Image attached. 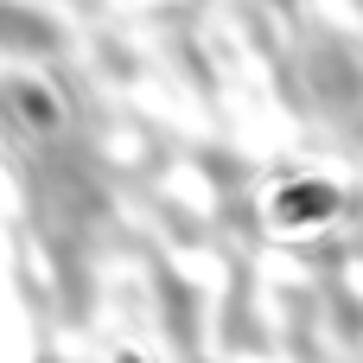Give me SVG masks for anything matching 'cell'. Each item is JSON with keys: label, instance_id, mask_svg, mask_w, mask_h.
<instances>
[{"label": "cell", "instance_id": "1", "mask_svg": "<svg viewBox=\"0 0 363 363\" xmlns=\"http://www.w3.org/2000/svg\"><path fill=\"white\" fill-rule=\"evenodd\" d=\"M6 102H13V115H19V128L38 134V140H57V134L70 128V102H64V89H57L51 77H13V83H6Z\"/></svg>", "mask_w": 363, "mask_h": 363}]
</instances>
